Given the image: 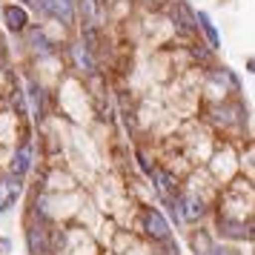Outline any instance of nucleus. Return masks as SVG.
<instances>
[{"mask_svg":"<svg viewBox=\"0 0 255 255\" xmlns=\"http://www.w3.org/2000/svg\"><path fill=\"white\" fill-rule=\"evenodd\" d=\"M40 9L60 23H75V0H40Z\"/></svg>","mask_w":255,"mask_h":255,"instance_id":"obj_1","label":"nucleus"},{"mask_svg":"<svg viewBox=\"0 0 255 255\" xmlns=\"http://www.w3.org/2000/svg\"><path fill=\"white\" fill-rule=\"evenodd\" d=\"M26 244H29V253H32V255H52L49 230H46V227H40V224L26 232Z\"/></svg>","mask_w":255,"mask_h":255,"instance_id":"obj_2","label":"nucleus"},{"mask_svg":"<svg viewBox=\"0 0 255 255\" xmlns=\"http://www.w3.org/2000/svg\"><path fill=\"white\" fill-rule=\"evenodd\" d=\"M20 195V178L17 175H6V178H0V212H6V209L12 207L14 201Z\"/></svg>","mask_w":255,"mask_h":255,"instance_id":"obj_3","label":"nucleus"},{"mask_svg":"<svg viewBox=\"0 0 255 255\" xmlns=\"http://www.w3.org/2000/svg\"><path fill=\"white\" fill-rule=\"evenodd\" d=\"M3 23H6V29L9 32H23L26 23H29V14H26L23 6H14V3H9V6H3Z\"/></svg>","mask_w":255,"mask_h":255,"instance_id":"obj_4","label":"nucleus"},{"mask_svg":"<svg viewBox=\"0 0 255 255\" xmlns=\"http://www.w3.org/2000/svg\"><path fill=\"white\" fill-rule=\"evenodd\" d=\"M178 212H181V218L184 221H198L204 215V201L195 195H184L178 198Z\"/></svg>","mask_w":255,"mask_h":255,"instance_id":"obj_5","label":"nucleus"},{"mask_svg":"<svg viewBox=\"0 0 255 255\" xmlns=\"http://www.w3.org/2000/svg\"><path fill=\"white\" fill-rule=\"evenodd\" d=\"M146 232H149L155 241H166L169 238V224L163 221L161 212H155V209L146 212Z\"/></svg>","mask_w":255,"mask_h":255,"instance_id":"obj_6","label":"nucleus"},{"mask_svg":"<svg viewBox=\"0 0 255 255\" xmlns=\"http://www.w3.org/2000/svg\"><path fill=\"white\" fill-rule=\"evenodd\" d=\"M172 20L178 23V29H181V32H192V29H195V14L189 12V6H186L184 0H181V3H175Z\"/></svg>","mask_w":255,"mask_h":255,"instance_id":"obj_7","label":"nucleus"},{"mask_svg":"<svg viewBox=\"0 0 255 255\" xmlns=\"http://www.w3.org/2000/svg\"><path fill=\"white\" fill-rule=\"evenodd\" d=\"M29 166H32V146L26 143V146H20L17 149V155H14V161H12V175H26L29 172Z\"/></svg>","mask_w":255,"mask_h":255,"instance_id":"obj_8","label":"nucleus"},{"mask_svg":"<svg viewBox=\"0 0 255 255\" xmlns=\"http://www.w3.org/2000/svg\"><path fill=\"white\" fill-rule=\"evenodd\" d=\"M29 43H32V49H35L37 55H52L55 52V43L43 35V29H32L29 32Z\"/></svg>","mask_w":255,"mask_h":255,"instance_id":"obj_9","label":"nucleus"},{"mask_svg":"<svg viewBox=\"0 0 255 255\" xmlns=\"http://www.w3.org/2000/svg\"><path fill=\"white\" fill-rule=\"evenodd\" d=\"M195 23H201V32L207 35L209 46H212V49H218V46H221V37H218V32H215L212 20H209V14H207V12H198V14H195Z\"/></svg>","mask_w":255,"mask_h":255,"instance_id":"obj_10","label":"nucleus"},{"mask_svg":"<svg viewBox=\"0 0 255 255\" xmlns=\"http://www.w3.org/2000/svg\"><path fill=\"white\" fill-rule=\"evenodd\" d=\"M72 55H75V63H78L83 72H92L95 69V60H92L89 49L83 46V43H75V46H72Z\"/></svg>","mask_w":255,"mask_h":255,"instance_id":"obj_11","label":"nucleus"},{"mask_svg":"<svg viewBox=\"0 0 255 255\" xmlns=\"http://www.w3.org/2000/svg\"><path fill=\"white\" fill-rule=\"evenodd\" d=\"M152 178L158 181V192H161L163 198H172V189H175L172 175H169V172H161V169H152Z\"/></svg>","mask_w":255,"mask_h":255,"instance_id":"obj_12","label":"nucleus"},{"mask_svg":"<svg viewBox=\"0 0 255 255\" xmlns=\"http://www.w3.org/2000/svg\"><path fill=\"white\" fill-rule=\"evenodd\" d=\"M29 98H32V109H35V118H43V89L32 83L29 86Z\"/></svg>","mask_w":255,"mask_h":255,"instance_id":"obj_13","label":"nucleus"},{"mask_svg":"<svg viewBox=\"0 0 255 255\" xmlns=\"http://www.w3.org/2000/svg\"><path fill=\"white\" fill-rule=\"evenodd\" d=\"M204 255H227V250H218V247H209Z\"/></svg>","mask_w":255,"mask_h":255,"instance_id":"obj_14","label":"nucleus"},{"mask_svg":"<svg viewBox=\"0 0 255 255\" xmlns=\"http://www.w3.org/2000/svg\"><path fill=\"white\" fill-rule=\"evenodd\" d=\"M23 3H37V0H23Z\"/></svg>","mask_w":255,"mask_h":255,"instance_id":"obj_15","label":"nucleus"}]
</instances>
